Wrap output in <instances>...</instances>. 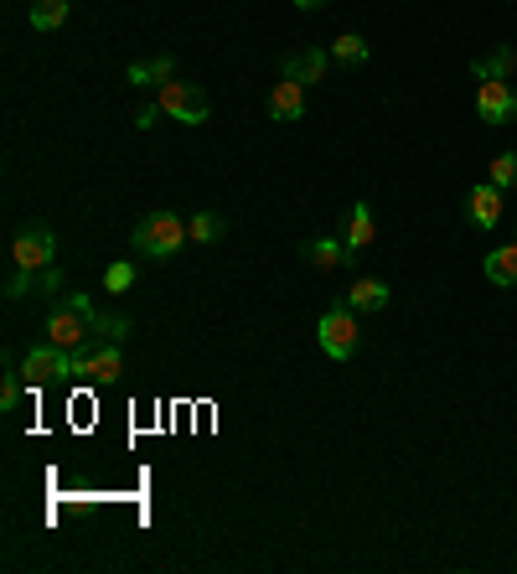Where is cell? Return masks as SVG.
<instances>
[{
    "label": "cell",
    "instance_id": "6da1fadb",
    "mask_svg": "<svg viewBox=\"0 0 517 574\" xmlns=\"http://www.w3.org/2000/svg\"><path fill=\"white\" fill-rule=\"evenodd\" d=\"M94 300H88V295H63V300H57V306H52V316H47V342L52 347H63V352H78L88 337H94Z\"/></svg>",
    "mask_w": 517,
    "mask_h": 574
},
{
    "label": "cell",
    "instance_id": "7a4b0ae2",
    "mask_svg": "<svg viewBox=\"0 0 517 574\" xmlns=\"http://www.w3.org/2000/svg\"><path fill=\"white\" fill-rule=\"evenodd\" d=\"M192 238H187V218H176V213H150V218H140L135 223V249L145 254V259H156V264H166V259H176L181 249H187Z\"/></svg>",
    "mask_w": 517,
    "mask_h": 574
},
{
    "label": "cell",
    "instance_id": "3957f363",
    "mask_svg": "<svg viewBox=\"0 0 517 574\" xmlns=\"http://www.w3.org/2000/svg\"><path fill=\"white\" fill-rule=\"evenodd\" d=\"M316 342H321V352L326 357H337V362H347L352 352H357V342H362V326H357V311L347 306H331V311H321V321H316Z\"/></svg>",
    "mask_w": 517,
    "mask_h": 574
},
{
    "label": "cell",
    "instance_id": "277c9868",
    "mask_svg": "<svg viewBox=\"0 0 517 574\" xmlns=\"http://www.w3.org/2000/svg\"><path fill=\"white\" fill-rule=\"evenodd\" d=\"M156 104H161V114L176 119V125H207V114H212V104H207L202 88H197V83H181V78L161 83Z\"/></svg>",
    "mask_w": 517,
    "mask_h": 574
},
{
    "label": "cell",
    "instance_id": "5b68a950",
    "mask_svg": "<svg viewBox=\"0 0 517 574\" xmlns=\"http://www.w3.org/2000/svg\"><path fill=\"white\" fill-rule=\"evenodd\" d=\"M68 373H73V352H63V347H32L21 357V378H26V388H47V383H68Z\"/></svg>",
    "mask_w": 517,
    "mask_h": 574
},
{
    "label": "cell",
    "instance_id": "8992f818",
    "mask_svg": "<svg viewBox=\"0 0 517 574\" xmlns=\"http://www.w3.org/2000/svg\"><path fill=\"white\" fill-rule=\"evenodd\" d=\"M11 264H21V269H47V264H57V233H52L47 223H26V228L16 233V244H11Z\"/></svg>",
    "mask_w": 517,
    "mask_h": 574
},
{
    "label": "cell",
    "instance_id": "52a82bcc",
    "mask_svg": "<svg viewBox=\"0 0 517 574\" xmlns=\"http://www.w3.org/2000/svg\"><path fill=\"white\" fill-rule=\"evenodd\" d=\"M476 114L486 119V125H512V119H517L512 83H481L476 88Z\"/></svg>",
    "mask_w": 517,
    "mask_h": 574
},
{
    "label": "cell",
    "instance_id": "ba28073f",
    "mask_svg": "<svg viewBox=\"0 0 517 574\" xmlns=\"http://www.w3.org/2000/svg\"><path fill=\"white\" fill-rule=\"evenodd\" d=\"M269 119H280V125H290V119H306V83H295L280 73V83L269 88Z\"/></svg>",
    "mask_w": 517,
    "mask_h": 574
},
{
    "label": "cell",
    "instance_id": "9c48e42d",
    "mask_svg": "<svg viewBox=\"0 0 517 574\" xmlns=\"http://www.w3.org/2000/svg\"><path fill=\"white\" fill-rule=\"evenodd\" d=\"M466 213H471L476 228H497L502 223V192L492 181H481V187H471V197H466Z\"/></svg>",
    "mask_w": 517,
    "mask_h": 574
},
{
    "label": "cell",
    "instance_id": "30bf717a",
    "mask_svg": "<svg viewBox=\"0 0 517 574\" xmlns=\"http://www.w3.org/2000/svg\"><path fill=\"white\" fill-rule=\"evenodd\" d=\"M326 63H331V57H326L321 47H306V52H290L285 63H280V73L295 78V83H321V78H326Z\"/></svg>",
    "mask_w": 517,
    "mask_h": 574
},
{
    "label": "cell",
    "instance_id": "8fae6325",
    "mask_svg": "<svg viewBox=\"0 0 517 574\" xmlns=\"http://www.w3.org/2000/svg\"><path fill=\"white\" fill-rule=\"evenodd\" d=\"M347 306H352V311H383V306H388V280H378V275L352 280V285H347Z\"/></svg>",
    "mask_w": 517,
    "mask_h": 574
},
{
    "label": "cell",
    "instance_id": "7c38bea8",
    "mask_svg": "<svg viewBox=\"0 0 517 574\" xmlns=\"http://www.w3.org/2000/svg\"><path fill=\"white\" fill-rule=\"evenodd\" d=\"M486 280H492V285H517V238H512V244H502V249H486Z\"/></svg>",
    "mask_w": 517,
    "mask_h": 574
},
{
    "label": "cell",
    "instance_id": "4fadbf2b",
    "mask_svg": "<svg viewBox=\"0 0 517 574\" xmlns=\"http://www.w3.org/2000/svg\"><path fill=\"white\" fill-rule=\"evenodd\" d=\"M512 68H517V52L512 47H497V52H486V57H476V63H471V73L481 83H507Z\"/></svg>",
    "mask_w": 517,
    "mask_h": 574
},
{
    "label": "cell",
    "instance_id": "5bb4252c",
    "mask_svg": "<svg viewBox=\"0 0 517 574\" xmlns=\"http://www.w3.org/2000/svg\"><path fill=\"white\" fill-rule=\"evenodd\" d=\"M306 264L316 269H337V264H352V249H347V238L337 244V238H316V244H306Z\"/></svg>",
    "mask_w": 517,
    "mask_h": 574
},
{
    "label": "cell",
    "instance_id": "9a60e30c",
    "mask_svg": "<svg viewBox=\"0 0 517 574\" xmlns=\"http://www.w3.org/2000/svg\"><path fill=\"white\" fill-rule=\"evenodd\" d=\"M373 244V207L368 202H352V213H347V249H368Z\"/></svg>",
    "mask_w": 517,
    "mask_h": 574
},
{
    "label": "cell",
    "instance_id": "2e32d148",
    "mask_svg": "<svg viewBox=\"0 0 517 574\" xmlns=\"http://www.w3.org/2000/svg\"><path fill=\"white\" fill-rule=\"evenodd\" d=\"M68 11H73V0H32V11H26V16H32L37 32H57V26L68 21Z\"/></svg>",
    "mask_w": 517,
    "mask_h": 574
},
{
    "label": "cell",
    "instance_id": "e0dca14e",
    "mask_svg": "<svg viewBox=\"0 0 517 574\" xmlns=\"http://www.w3.org/2000/svg\"><path fill=\"white\" fill-rule=\"evenodd\" d=\"M125 78L135 88H150V83H171V57H156V63H130Z\"/></svg>",
    "mask_w": 517,
    "mask_h": 574
},
{
    "label": "cell",
    "instance_id": "ac0fdd59",
    "mask_svg": "<svg viewBox=\"0 0 517 574\" xmlns=\"http://www.w3.org/2000/svg\"><path fill=\"white\" fill-rule=\"evenodd\" d=\"M119 373H125V357H119V342H104L94 352V383H114Z\"/></svg>",
    "mask_w": 517,
    "mask_h": 574
},
{
    "label": "cell",
    "instance_id": "d6986e66",
    "mask_svg": "<svg viewBox=\"0 0 517 574\" xmlns=\"http://www.w3.org/2000/svg\"><path fill=\"white\" fill-rule=\"evenodd\" d=\"M331 57H337L342 68H362V63H368V42H362L357 32H347V37L331 42Z\"/></svg>",
    "mask_w": 517,
    "mask_h": 574
},
{
    "label": "cell",
    "instance_id": "ffe728a7",
    "mask_svg": "<svg viewBox=\"0 0 517 574\" xmlns=\"http://www.w3.org/2000/svg\"><path fill=\"white\" fill-rule=\"evenodd\" d=\"M187 238H192V244H218V238H223V218H218V213L187 218Z\"/></svg>",
    "mask_w": 517,
    "mask_h": 574
},
{
    "label": "cell",
    "instance_id": "44dd1931",
    "mask_svg": "<svg viewBox=\"0 0 517 574\" xmlns=\"http://www.w3.org/2000/svg\"><path fill=\"white\" fill-rule=\"evenodd\" d=\"M486 181H492L497 192H507V187H517V150H502V156L486 166Z\"/></svg>",
    "mask_w": 517,
    "mask_h": 574
},
{
    "label": "cell",
    "instance_id": "7402d4cb",
    "mask_svg": "<svg viewBox=\"0 0 517 574\" xmlns=\"http://www.w3.org/2000/svg\"><path fill=\"white\" fill-rule=\"evenodd\" d=\"M130 285H135V264H130V259H114V264L104 269V290H109V295H125Z\"/></svg>",
    "mask_w": 517,
    "mask_h": 574
},
{
    "label": "cell",
    "instance_id": "603a6c76",
    "mask_svg": "<svg viewBox=\"0 0 517 574\" xmlns=\"http://www.w3.org/2000/svg\"><path fill=\"white\" fill-rule=\"evenodd\" d=\"M94 337L125 342V337H130V316H94Z\"/></svg>",
    "mask_w": 517,
    "mask_h": 574
},
{
    "label": "cell",
    "instance_id": "cb8c5ba5",
    "mask_svg": "<svg viewBox=\"0 0 517 574\" xmlns=\"http://www.w3.org/2000/svg\"><path fill=\"white\" fill-rule=\"evenodd\" d=\"M6 295L11 300H21V295H37V269H11V280H6Z\"/></svg>",
    "mask_w": 517,
    "mask_h": 574
},
{
    "label": "cell",
    "instance_id": "d4e9b609",
    "mask_svg": "<svg viewBox=\"0 0 517 574\" xmlns=\"http://www.w3.org/2000/svg\"><path fill=\"white\" fill-rule=\"evenodd\" d=\"M21 383H26V378H21V368H16V373H6V383H0V409H16V404H21Z\"/></svg>",
    "mask_w": 517,
    "mask_h": 574
},
{
    "label": "cell",
    "instance_id": "484cf974",
    "mask_svg": "<svg viewBox=\"0 0 517 574\" xmlns=\"http://www.w3.org/2000/svg\"><path fill=\"white\" fill-rule=\"evenodd\" d=\"M57 290H63V275H57V264L37 269V295H57Z\"/></svg>",
    "mask_w": 517,
    "mask_h": 574
},
{
    "label": "cell",
    "instance_id": "4316f807",
    "mask_svg": "<svg viewBox=\"0 0 517 574\" xmlns=\"http://www.w3.org/2000/svg\"><path fill=\"white\" fill-rule=\"evenodd\" d=\"M156 119H161V104H145V109L135 114V130H156Z\"/></svg>",
    "mask_w": 517,
    "mask_h": 574
},
{
    "label": "cell",
    "instance_id": "83f0119b",
    "mask_svg": "<svg viewBox=\"0 0 517 574\" xmlns=\"http://www.w3.org/2000/svg\"><path fill=\"white\" fill-rule=\"evenodd\" d=\"M295 6H300V11H316V6H326V0H295Z\"/></svg>",
    "mask_w": 517,
    "mask_h": 574
}]
</instances>
